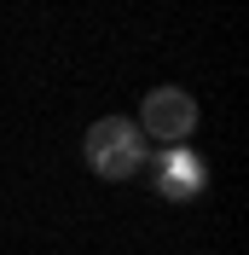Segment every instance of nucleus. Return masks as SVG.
Masks as SVG:
<instances>
[{"label":"nucleus","mask_w":249,"mask_h":255,"mask_svg":"<svg viewBox=\"0 0 249 255\" xmlns=\"http://www.w3.org/2000/svg\"><path fill=\"white\" fill-rule=\"evenodd\" d=\"M81 157H87V168H93L99 180H127L145 168V133L139 122H122V116H105V122L87 128V139H81Z\"/></svg>","instance_id":"1"},{"label":"nucleus","mask_w":249,"mask_h":255,"mask_svg":"<svg viewBox=\"0 0 249 255\" xmlns=\"http://www.w3.org/2000/svg\"><path fill=\"white\" fill-rule=\"evenodd\" d=\"M197 128V99L186 87H151L139 105V133H156L162 145H186Z\"/></svg>","instance_id":"2"},{"label":"nucleus","mask_w":249,"mask_h":255,"mask_svg":"<svg viewBox=\"0 0 249 255\" xmlns=\"http://www.w3.org/2000/svg\"><path fill=\"white\" fill-rule=\"evenodd\" d=\"M145 162H151V180H156V191H162L168 203H191V197L209 186V168H203V157L191 145H162V151L145 157Z\"/></svg>","instance_id":"3"}]
</instances>
